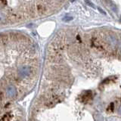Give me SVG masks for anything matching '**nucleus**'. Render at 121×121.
<instances>
[{
	"label": "nucleus",
	"instance_id": "obj_1",
	"mask_svg": "<svg viewBox=\"0 0 121 121\" xmlns=\"http://www.w3.org/2000/svg\"><path fill=\"white\" fill-rule=\"evenodd\" d=\"M30 73H31V70H30V68L29 67H26V66L21 67L19 68V70H18V74L20 75V77L23 78L28 77Z\"/></svg>",
	"mask_w": 121,
	"mask_h": 121
},
{
	"label": "nucleus",
	"instance_id": "obj_2",
	"mask_svg": "<svg viewBox=\"0 0 121 121\" xmlns=\"http://www.w3.org/2000/svg\"><path fill=\"white\" fill-rule=\"evenodd\" d=\"M17 95V89L14 86H9L6 89V95L10 98H13Z\"/></svg>",
	"mask_w": 121,
	"mask_h": 121
},
{
	"label": "nucleus",
	"instance_id": "obj_3",
	"mask_svg": "<svg viewBox=\"0 0 121 121\" xmlns=\"http://www.w3.org/2000/svg\"><path fill=\"white\" fill-rule=\"evenodd\" d=\"M91 98H92V93L90 92V91H87V92H86L82 95V100L85 102H87L88 101H89L91 99Z\"/></svg>",
	"mask_w": 121,
	"mask_h": 121
},
{
	"label": "nucleus",
	"instance_id": "obj_4",
	"mask_svg": "<svg viewBox=\"0 0 121 121\" xmlns=\"http://www.w3.org/2000/svg\"><path fill=\"white\" fill-rule=\"evenodd\" d=\"M86 3H88V4H89V5H91V6H92V7L94 8V5H93V4H92V3H91V2H90L89 1V0H86Z\"/></svg>",
	"mask_w": 121,
	"mask_h": 121
}]
</instances>
